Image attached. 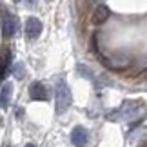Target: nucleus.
Wrapping results in <instances>:
<instances>
[{
  "label": "nucleus",
  "mask_w": 147,
  "mask_h": 147,
  "mask_svg": "<svg viewBox=\"0 0 147 147\" xmlns=\"http://www.w3.org/2000/svg\"><path fill=\"white\" fill-rule=\"evenodd\" d=\"M55 102H56V113L58 115H64V113L71 107V89L64 80H56L55 84Z\"/></svg>",
  "instance_id": "nucleus-2"
},
{
  "label": "nucleus",
  "mask_w": 147,
  "mask_h": 147,
  "mask_svg": "<svg viewBox=\"0 0 147 147\" xmlns=\"http://www.w3.org/2000/svg\"><path fill=\"white\" fill-rule=\"evenodd\" d=\"M109 9H107L105 7V5H96V9H94V13H93V22H94V24H104V22L107 20V18H109Z\"/></svg>",
  "instance_id": "nucleus-8"
},
{
  "label": "nucleus",
  "mask_w": 147,
  "mask_h": 147,
  "mask_svg": "<svg viewBox=\"0 0 147 147\" xmlns=\"http://www.w3.org/2000/svg\"><path fill=\"white\" fill-rule=\"evenodd\" d=\"M13 2H15V4H16V2H20V0H13Z\"/></svg>",
  "instance_id": "nucleus-12"
},
{
  "label": "nucleus",
  "mask_w": 147,
  "mask_h": 147,
  "mask_svg": "<svg viewBox=\"0 0 147 147\" xmlns=\"http://www.w3.org/2000/svg\"><path fill=\"white\" fill-rule=\"evenodd\" d=\"M71 142L76 147H86L89 142V133L86 127H75L71 133Z\"/></svg>",
  "instance_id": "nucleus-5"
},
{
  "label": "nucleus",
  "mask_w": 147,
  "mask_h": 147,
  "mask_svg": "<svg viewBox=\"0 0 147 147\" xmlns=\"http://www.w3.org/2000/svg\"><path fill=\"white\" fill-rule=\"evenodd\" d=\"M13 75H15L16 78H22V76H24V75H26V69H24V64H20V62H18V64H15V69H13Z\"/></svg>",
  "instance_id": "nucleus-9"
},
{
  "label": "nucleus",
  "mask_w": 147,
  "mask_h": 147,
  "mask_svg": "<svg viewBox=\"0 0 147 147\" xmlns=\"http://www.w3.org/2000/svg\"><path fill=\"white\" fill-rule=\"evenodd\" d=\"M78 71H80V73H84V75H86V76L89 78V80H93V73L89 71L86 65H82V64H80V65H78Z\"/></svg>",
  "instance_id": "nucleus-10"
},
{
  "label": "nucleus",
  "mask_w": 147,
  "mask_h": 147,
  "mask_svg": "<svg viewBox=\"0 0 147 147\" xmlns=\"http://www.w3.org/2000/svg\"><path fill=\"white\" fill-rule=\"evenodd\" d=\"M24 147H36V145H33V144H27V145H24Z\"/></svg>",
  "instance_id": "nucleus-11"
},
{
  "label": "nucleus",
  "mask_w": 147,
  "mask_h": 147,
  "mask_svg": "<svg viewBox=\"0 0 147 147\" xmlns=\"http://www.w3.org/2000/svg\"><path fill=\"white\" fill-rule=\"evenodd\" d=\"M16 29H18V22L13 15H7L4 20V33L5 36H15L16 35Z\"/></svg>",
  "instance_id": "nucleus-7"
},
{
  "label": "nucleus",
  "mask_w": 147,
  "mask_h": 147,
  "mask_svg": "<svg viewBox=\"0 0 147 147\" xmlns=\"http://www.w3.org/2000/svg\"><path fill=\"white\" fill-rule=\"evenodd\" d=\"M145 113V104L140 100H125L122 102L120 107L111 111L107 115V120H122V122H133L138 120Z\"/></svg>",
  "instance_id": "nucleus-1"
},
{
  "label": "nucleus",
  "mask_w": 147,
  "mask_h": 147,
  "mask_svg": "<svg viewBox=\"0 0 147 147\" xmlns=\"http://www.w3.org/2000/svg\"><path fill=\"white\" fill-rule=\"evenodd\" d=\"M29 96H31V100L46 102V100H49V93L42 82H33L29 86Z\"/></svg>",
  "instance_id": "nucleus-3"
},
{
  "label": "nucleus",
  "mask_w": 147,
  "mask_h": 147,
  "mask_svg": "<svg viewBox=\"0 0 147 147\" xmlns=\"http://www.w3.org/2000/svg\"><path fill=\"white\" fill-rule=\"evenodd\" d=\"M42 22L36 18V16H31V18H27L26 20V26H24V31H26V35L27 38H36L38 35L42 33Z\"/></svg>",
  "instance_id": "nucleus-4"
},
{
  "label": "nucleus",
  "mask_w": 147,
  "mask_h": 147,
  "mask_svg": "<svg viewBox=\"0 0 147 147\" xmlns=\"http://www.w3.org/2000/svg\"><path fill=\"white\" fill-rule=\"evenodd\" d=\"M11 96H13V84L11 82H4L2 87H0V107L2 109H7Z\"/></svg>",
  "instance_id": "nucleus-6"
}]
</instances>
